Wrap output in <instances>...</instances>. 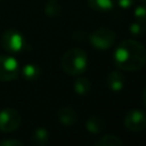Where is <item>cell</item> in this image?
<instances>
[{
	"instance_id": "8fae6325",
	"label": "cell",
	"mask_w": 146,
	"mask_h": 146,
	"mask_svg": "<svg viewBox=\"0 0 146 146\" xmlns=\"http://www.w3.org/2000/svg\"><path fill=\"white\" fill-rule=\"evenodd\" d=\"M31 141L35 146H44L49 141V132L43 127H39L33 130L31 135Z\"/></svg>"
},
{
	"instance_id": "ac0fdd59",
	"label": "cell",
	"mask_w": 146,
	"mask_h": 146,
	"mask_svg": "<svg viewBox=\"0 0 146 146\" xmlns=\"http://www.w3.org/2000/svg\"><path fill=\"white\" fill-rule=\"evenodd\" d=\"M133 17H135V19L146 22V5L145 3H140V5L135 7Z\"/></svg>"
},
{
	"instance_id": "9c48e42d",
	"label": "cell",
	"mask_w": 146,
	"mask_h": 146,
	"mask_svg": "<svg viewBox=\"0 0 146 146\" xmlns=\"http://www.w3.org/2000/svg\"><path fill=\"white\" fill-rule=\"evenodd\" d=\"M106 84L113 92H120L125 84L124 75L119 71H112L106 76Z\"/></svg>"
},
{
	"instance_id": "4fadbf2b",
	"label": "cell",
	"mask_w": 146,
	"mask_h": 146,
	"mask_svg": "<svg viewBox=\"0 0 146 146\" xmlns=\"http://www.w3.org/2000/svg\"><path fill=\"white\" fill-rule=\"evenodd\" d=\"M73 87H74V90H75V92L78 95L83 96V95H87V94L90 92V90L92 88V84H91V82H90L89 79L81 76V78H78L75 80Z\"/></svg>"
},
{
	"instance_id": "2e32d148",
	"label": "cell",
	"mask_w": 146,
	"mask_h": 146,
	"mask_svg": "<svg viewBox=\"0 0 146 146\" xmlns=\"http://www.w3.org/2000/svg\"><path fill=\"white\" fill-rule=\"evenodd\" d=\"M44 13L49 17H58L62 13V6L56 0H49L44 6Z\"/></svg>"
},
{
	"instance_id": "d6986e66",
	"label": "cell",
	"mask_w": 146,
	"mask_h": 146,
	"mask_svg": "<svg viewBox=\"0 0 146 146\" xmlns=\"http://www.w3.org/2000/svg\"><path fill=\"white\" fill-rule=\"evenodd\" d=\"M72 38L78 41V42H81V41H84L88 39V34L86 33V31L83 30H75L73 33H72Z\"/></svg>"
},
{
	"instance_id": "e0dca14e",
	"label": "cell",
	"mask_w": 146,
	"mask_h": 146,
	"mask_svg": "<svg viewBox=\"0 0 146 146\" xmlns=\"http://www.w3.org/2000/svg\"><path fill=\"white\" fill-rule=\"evenodd\" d=\"M129 31L132 35H136V36H141L146 33V22H143V21H138V19H135L130 26H129Z\"/></svg>"
},
{
	"instance_id": "52a82bcc",
	"label": "cell",
	"mask_w": 146,
	"mask_h": 146,
	"mask_svg": "<svg viewBox=\"0 0 146 146\" xmlns=\"http://www.w3.org/2000/svg\"><path fill=\"white\" fill-rule=\"evenodd\" d=\"M124 127L132 132H140L146 129V113L141 110L132 108L124 116Z\"/></svg>"
},
{
	"instance_id": "603a6c76",
	"label": "cell",
	"mask_w": 146,
	"mask_h": 146,
	"mask_svg": "<svg viewBox=\"0 0 146 146\" xmlns=\"http://www.w3.org/2000/svg\"><path fill=\"white\" fill-rule=\"evenodd\" d=\"M140 2H141V3H145V5H146V0H140Z\"/></svg>"
},
{
	"instance_id": "9a60e30c",
	"label": "cell",
	"mask_w": 146,
	"mask_h": 146,
	"mask_svg": "<svg viewBox=\"0 0 146 146\" xmlns=\"http://www.w3.org/2000/svg\"><path fill=\"white\" fill-rule=\"evenodd\" d=\"M95 146H122L123 141L115 135H104L94 143Z\"/></svg>"
},
{
	"instance_id": "5b68a950",
	"label": "cell",
	"mask_w": 146,
	"mask_h": 146,
	"mask_svg": "<svg viewBox=\"0 0 146 146\" xmlns=\"http://www.w3.org/2000/svg\"><path fill=\"white\" fill-rule=\"evenodd\" d=\"M1 43L5 50L10 54L21 51L25 44L23 35L15 29H8L2 33Z\"/></svg>"
},
{
	"instance_id": "ffe728a7",
	"label": "cell",
	"mask_w": 146,
	"mask_h": 146,
	"mask_svg": "<svg viewBox=\"0 0 146 146\" xmlns=\"http://www.w3.org/2000/svg\"><path fill=\"white\" fill-rule=\"evenodd\" d=\"M23 141H19L17 139H5L0 141V146H23Z\"/></svg>"
},
{
	"instance_id": "7402d4cb",
	"label": "cell",
	"mask_w": 146,
	"mask_h": 146,
	"mask_svg": "<svg viewBox=\"0 0 146 146\" xmlns=\"http://www.w3.org/2000/svg\"><path fill=\"white\" fill-rule=\"evenodd\" d=\"M141 100H143L144 106L146 107V86L143 88V91H141Z\"/></svg>"
},
{
	"instance_id": "7c38bea8",
	"label": "cell",
	"mask_w": 146,
	"mask_h": 146,
	"mask_svg": "<svg viewBox=\"0 0 146 146\" xmlns=\"http://www.w3.org/2000/svg\"><path fill=\"white\" fill-rule=\"evenodd\" d=\"M21 73H22V75L24 76L25 80H27V81H35L40 76L41 72H40V68H39L38 65L30 63V64H26V65L23 66V68L21 70Z\"/></svg>"
},
{
	"instance_id": "3957f363",
	"label": "cell",
	"mask_w": 146,
	"mask_h": 146,
	"mask_svg": "<svg viewBox=\"0 0 146 146\" xmlns=\"http://www.w3.org/2000/svg\"><path fill=\"white\" fill-rule=\"evenodd\" d=\"M88 40L94 48L98 50H105L114 44L116 40V33L108 27H98L90 35H88Z\"/></svg>"
},
{
	"instance_id": "44dd1931",
	"label": "cell",
	"mask_w": 146,
	"mask_h": 146,
	"mask_svg": "<svg viewBox=\"0 0 146 146\" xmlns=\"http://www.w3.org/2000/svg\"><path fill=\"white\" fill-rule=\"evenodd\" d=\"M116 2L122 9H129L135 3V0H116Z\"/></svg>"
},
{
	"instance_id": "6da1fadb",
	"label": "cell",
	"mask_w": 146,
	"mask_h": 146,
	"mask_svg": "<svg viewBox=\"0 0 146 146\" xmlns=\"http://www.w3.org/2000/svg\"><path fill=\"white\" fill-rule=\"evenodd\" d=\"M114 63L122 71L136 72L146 64V48L137 40L121 41L114 51Z\"/></svg>"
},
{
	"instance_id": "8992f818",
	"label": "cell",
	"mask_w": 146,
	"mask_h": 146,
	"mask_svg": "<svg viewBox=\"0 0 146 146\" xmlns=\"http://www.w3.org/2000/svg\"><path fill=\"white\" fill-rule=\"evenodd\" d=\"M21 114L11 107H6L0 111V131L13 132L21 125Z\"/></svg>"
},
{
	"instance_id": "5bb4252c",
	"label": "cell",
	"mask_w": 146,
	"mask_h": 146,
	"mask_svg": "<svg viewBox=\"0 0 146 146\" xmlns=\"http://www.w3.org/2000/svg\"><path fill=\"white\" fill-rule=\"evenodd\" d=\"M88 6L97 11H108L114 7L115 0H87Z\"/></svg>"
},
{
	"instance_id": "7a4b0ae2",
	"label": "cell",
	"mask_w": 146,
	"mask_h": 146,
	"mask_svg": "<svg viewBox=\"0 0 146 146\" xmlns=\"http://www.w3.org/2000/svg\"><path fill=\"white\" fill-rule=\"evenodd\" d=\"M88 66V56L81 48H70L62 57V68L68 75H80Z\"/></svg>"
},
{
	"instance_id": "ba28073f",
	"label": "cell",
	"mask_w": 146,
	"mask_h": 146,
	"mask_svg": "<svg viewBox=\"0 0 146 146\" xmlns=\"http://www.w3.org/2000/svg\"><path fill=\"white\" fill-rule=\"evenodd\" d=\"M56 116H57V120L63 125H66V127L74 125L79 119V115H78V112L75 111V108L72 106H68V105L59 107L57 110Z\"/></svg>"
},
{
	"instance_id": "30bf717a",
	"label": "cell",
	"mask_w": 146,
	"mask_h": 146,
	"mask_svg": "<svg viewBox=\"0 0 146 146\" xmlns=\"http://www.w3.org/2000/svg\"><path fill=\"white\" fill-rule=\"evenodd\" d=\"M106 128V122L103 117L98 115H91L86 121V129L92 135H98L103 132Z\"/></svg>"
},
{
	"instance_id": "277c9868",
	"label": "cell",
	"mask_w": 146,
	"mask_h": 146,
	"mask_svg": "<svg viewBox=\"0 0 146 146\" xmlns=\"http://www.w3.org/2000/svg\"><path fill=\"white\" fill-rule=\"evenodd\" d=\"M21 73L18 62L8 55H0V81L9 82L18 78Z\"/></svg>"
}]
</instances>
